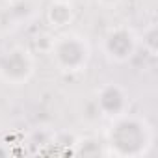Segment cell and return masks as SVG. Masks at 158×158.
I'll return each instance as SVG.
<instances>
[{
  "instance_id": "9",
  "label": "cell",
  "mask_w": 158,
  "mask_h": 158,
  "mask_svg": "<svg viewBox=\"0 0 158 158\" xmlns=\"http://www.w3.org/2000/svg\"><path fill=\"white\" fill-rule=\"evenodd\" d=\"M10 2H19V0H10Z\"/></svg>"
},
{
  "instance_id": "7",
  "label": "cell",
  "mask_w": 158,
  "mask_h": 158,
  "mask_svg": "<svg viewBox=\"0 0 158 158\" xmlns=\"http://www.w3.org/2000/svg\"><path fill=\"white\" fill-rule=\"evenodd\" d=\"M97 2L106 10H114V8H117L121 4V0H97Z\"/></svg>"
},
{
  "instance_id": "3",
  "label": "cell",
  "mask_w": 158,
  "mask_h": 158,
  "mask_svg": "<svg viewBox=\"0 0 158 158\" xmlns=\"http://www.w3.org/2000/svg\"><path fill=\"white\" fill-rule=\"evenodd\" d=\"M35 73L34 54L24 47H13L0 56V80L10 86L26 84Z\"/></svg>"
},
{
  "instance_id": "4",
  "label": "cell",
  "mask_w": 158,
  "mask_h": 158,
  "mask_svg": "<svg viewBox=\"0 0 158 158\" xmlns=\"http://www.w3.org/2000/svg\"><path fill=\"white\" fill-rule=\"evenodd\" d=\"M138 48V39L136 34L127 28V26H115L106 32L102 37V52L106 54L108 60L115 63H125L128 61Z\"/></svg>"
},
{
  "instance_id": "2",
  "label": "cell",
  "mask_w": 158,
  "mask_h": 158,
  "mask_svg": "<svg viewBox=\"0 0 158 158\" xmlns=\"http://www.w3.org/2000/svg\"><path fill=\"white\" fill-rule=\"evenodd\" d=\"M50 58L58 71L73 74L88 67L91 60V47L86 37L74 32L58 35L50 45Z\"/></svg>"
},
{
  "instance_id": "5",
  "label": "cell",
  "mask_w": 158,
  "mask_h": 158,
  "mask_svg": "<svg viewBox=\"0 0 158 158\" xmlns=\"http://www.w3.org/2000/svg\"><path fill=\"white\" fill-rule=\"evenodd\" d=\"M97 110L101 115L106 117H117L127 112L128 108V97L123 88L117 84H104L97 89V99H95Z\"/></svg>"
},
{
  "instance_id": "1",
  "label": "cell",
  "mask_w": 158,
  "mask_h": 158,
  "mask_svg": "<svg viewBox=\"0 0 158 158\" xmlns=\"http://www.w3.org/2000/svg\"><path fill=\"white\" fill-rule=\"evenodd\" d=\"M152 145L151 125L138 115L121 114L108 128V147L115 156H141Z\"/></svg>"
},
{
  "instance_id": "8",
  "label": "cell",
  "mask_w": 158,
  "mask_h": 158,
  "mask_svg": "<svg viewBox=\"0 0 158 158\" xmlns=\"http://www.w3.org/2000/svg\"><path fill=\"white\" fill-rule=\"evenodd\" d=\"M61 2H71V4H73V2H74V0H61Z\"/></svg>"
},
{
  "instance_id": "6",
  "label": "cell",
  "mask_w": 158,
  "mask_h": 158,
  "mask_svg": "<svg viewBox=\"0 0 158 158\" xmlns=\"http://www.w3.org/2000/svg\"><path fill=\"white\" fill-rule=\"evenodd\" d=\"M45 19L56 30L69 26L73 23V19H74L73 4L71 2H61V0H52V2L48 4V8H47Z\"/></svg>"
}]
</instances>
